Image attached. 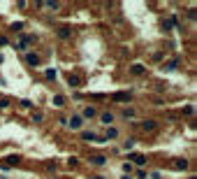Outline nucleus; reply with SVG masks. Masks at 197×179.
Instances as JSON below:
<instances>
[{
	"instance_id": "7ed1b4c3",
	"label": "nucleus",
	"mask_w": 197,
	"mask_h": 179,
	"mask_svg": "<svg viewBox=\"0 0 197 179\" xmlns=\"http://www.w3.org/2000/svg\"><path fill=\"white\" fill-rule=\"evenodd\" d=\"M70 126H72V128H79V126H81V119H72V121H70Z\"/></svg>"
},
{
	"instance_id": "423d86ee",
	"label": "nucleus",
	"mask_w": 197,
	"mask_h": 179,
	"mask_svg": "<svg viewBox=\"0 0 197 179\" xmlns=\"http://www.w3.org/2000/svg\"><path fill=\"white\" fill-rule=\"evenodd\" d=\"M128 98H130L128 93H118V95H116V100H128Z\"/></svg>"
},
{
	"instance_id": "39448f33",
	"label": "nucleus",
	"mask_w": 197,
	"mask_h": 179,
	"mask_svg": "<svg viewBox=\"0 0 197 179\" xmlns=\"http://www.w3.org/2000/svg\"><path fill=\"white\" fill-rule=\"evenodd\" d=\"M144 128H146V130H151V128H156V123H153V121H144Z\"/></svg>"
},
{
	"instance_id": "f257e3e1",
	"label": "nucleus",
	"mask_w": 197,
	"mask_h": 179,
	"mask_svg": "<svg viewBox=\"0 0 197 179\" xmlns=\"http://www.w3.org/2000/svg\"><path fill=\"white\" fill-rule=\"evenodd\" d=\"M28 63H30V65H37V63H40V58H37V56H33V54H30V56H28Z\"/></svg>"
},
{
	"instance_id": "f03ea898",
	"label": "nucleus",
	"mask_w": 197,
	"mask_h": 179,
	"mask_svg": "<svg viewBox=\"0 0 197 179\" xmlns=\"http://www.w3.org/2000/svg\"><path fill=\"white\" fill-rule=\"evenodd\" d=\"M83 116H95V109L93 107H86V109H83Z\"/></svg>"
},
{
	"instance_id": "0eeeda50",
	"label": "nucleus",
	"mask_w": 197,
	"mask_h": 179,
	"mask_svg": "<svg viewBox=\"0 0 197 179\" xmlns=\"http://www.w3.org/2000/svg\"><path fill=\"white\" fill-rule=\"evenodd\" d=\"M93 163H98V165H102V163H104V158H102V156H95V158H93Z\"/></svg>"
},
{
	"instance_id": "20e7f679",
	"label": "nucleus",
	"mask_w": 197,
	"mask_h": 179,
	"mask_svg": "<svg viewBox=\"0 0 197 179\" xmlns=\"http://www.w3.org/2000/svg\"><path fill=\"white\" fill-rule=\"evenodd\" d=\"M111 119H114V116L109 114V112H107V114H102V121H104V123H109V121H111Z\"/></svg>"
}]
</instances>
